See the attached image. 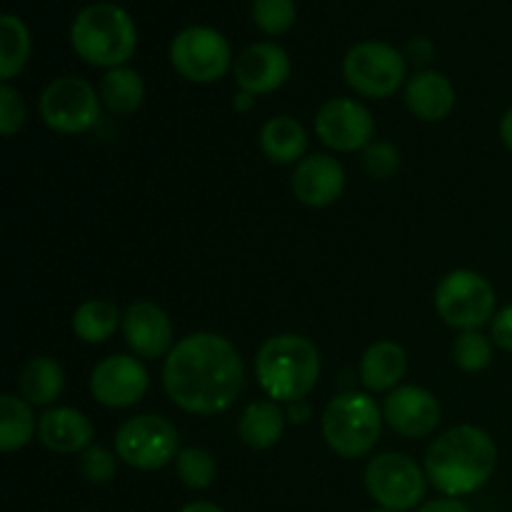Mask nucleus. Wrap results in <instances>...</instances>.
Returning a JSON list of instances; mask_svg holds the SVG:
<instances>
[{
  "instance_id": "obj_1",
  "label": "nucleus",
  "mask_w": 512,
  "mask_h": 512,
  "mask_svg": "<svg viewBox=\"0 0 512 512\" xmlns=\"http://www.w3.org/2000/svg\"><path fill=\"white\" fill-rule=\"evenodd\" d=\"M245 365L238 348L220 333H190L163 363V388L190 415H218L238 400Z\"/></svg>"
},
{
  "instance_id": "obj_2",
  "label": "nucleus",
  "mask_w": 512,
  "mask_h": 512,
  "mask_svg": "<svg viewBox=\"0 0 512 512\" xmlns=\"http://www.w3.org/2000/svg\"><path fill=\"white\" fill-rule=\"evenodd\" d=\"M495 465V440L478 425H455L433 440L425 453L423 468L428 483L445 498H465L488 485Z\"/></svg>"
},
{
  "instance_id": "obj_3",
  "label": "nucleus",
  "mask_w": 512,
  "mask_h": 512,
  "mask_svg": "<svg viewBox=\"0 0 512 512\" xmlns=\"http://www.w3.org/2000/svg\"><path fill=\"white\" fill-rule=\"evenodd\" d=\"M320 350L298 333H280L265 340L255 355V378L275 403L308 398L320 378Z\"/></svg>"
},
{
  "instance_id": "obj_4",
  "label": "nucleus",
  "mask_w": 512,
  "mask_h": 512,
  "mask_svg": "<svg viewBox=\"0 0 512 512\" xmlns=\"http://www.w3.org/2000/svg\"><path fill=\"white\" fill-rule=\"evenodd\" d=\"M70 45L75 53L98 68H120L128 63L138 45L133 18L120 5L100 0L75 15L70 25Z\"/></svg>"
},
{
  "instance_id": "obj_5",
  "label": "nucleus",
  "mask_w": 512,
  "mask_h": 512,
  "mask_svg": "<svg viewBox=\"0 0 512 512\" xmlns=\"http://www.w3.org/2000/svg\"><path fill=\"white\" fill-rule=\"evenodd\" d=\"M383 420L385 415L375 398L358 390H348V393L335 395L325 405L320 428H323L325 443L335 455L355 460L373 453L383 435Z\"/></svg>"
},
{
  "instance_id": "obj_6",
  "label": "nucleus",
  "mask_w": 512,
  "mask_h": 512,
  "mask_svg": "<svg viewBox=\"0 0 512 512\" xmlns=\"http://www.w3.org/2000/svg\"><path fill=\"white\" fill-rule=\"evenodd\" d=\"M435 310L450 328L480 330L495 318V290L478 270L460 268L445 275L435 288Z\"/></svg>"
},
{
  "instance_id": "obj_7",
  "label": "nucleus",
  "mask_w": 512,
  "mask_h": 512,
  "mask_svg": "<svg viewBox=\"0 0 512 512\" xmlns=\"http://www.w3.org/2000/svg\"><path fill=\"white\" fill-rule=\"evenodd\" d=\"M365 490L378 508L418 510L428 490V475L405 453H380L365 468Z\"/></svg>"
},
{
  "instance_id": "obj_8",
  "label": "nucleus",
  "mask_w": 512,
  "mask_h": 512,
  "mask_svg": "<svg viewBox=\"0 0 512 512\" xmlns=\"http://www.w3.org/2000/svg\"><path fill=\"white\" fill-rule=\"evenodd\" d=\"M405 55L383 40H360L345 53L343 75L365 98H390L405 83Z\"/></svg>"
},
{
  "instance_id": "obj_9",
  "label": "nucleus",
  "mask_w": 512,
  "mask_h": 512,
  "mask_svg": "<svg viewBox=\"0 0 512 512\" xmlns=\"http://www.w3.org/2000/svg\"><path fill=\"white\" fill-rule=\"evenodd\" d=\"M115 453L135 470H160L178 458V430L163 415H135L115 433Z\"/></svg>"
},
{
  "instance_id": "obj_10",
  "label": "nucleus",
  "mask_w": 512,
  "mask_h": 512,
  "mask_svg": "<svg viewBox=\"0 0 512 512\" xmlns=\"http://www.w3.org/2000/svg\"><path fill=\"white\" fill-rule=\"evenodd\" d=\"M100 93L78 75H60L45 85L40 95V118L50 130L63 135H80L95 128L100 120Z\"/></svg>"
},
{
  "instance_id": "obj_11",
  "label": "nucleus",
  "mask_w": 512,
  "mask_h": 512,
  "mask_svg": "<svg viewBox=\"0 0 512 512\" xmlns=\"http://www.w3.org/2000/svg\"><path fill=\"white\" fill-rule=\"evenodd\" d=\"M170 63L175 73L190 83L208 85L223 78L235 60L228 38L220 30L210 25H188L175 33L170 43Z\"/></svg>"
},
{
  "instance_id": "obj_12",
  "label": "nucleus",
  "mask_w": 512,
  "mask_h": 512,
  "mask_svg": "<svg viewBox=\"0 0 512 512\" xmlns=\"http://www.w3.org/2000/svg\"><path fill=\"white\" fill-rule=\"evenodd\" d=\"M315 133L338 153H360L375 138V118L360 100L330 98L315 115Z\"/></svg>"
},
{
  "instance_id": "obj_13",
  "label": "nucleus",
  "mask_w": 512,
  "mask_h": 512,
  "mask_svg": "<svg viewBox=\"0 0 512 512\" xmlns=\"http://www.w3.org/2000/svg\"><path fill=\"white\" fill-rule=\"evenodd\" d=\"M148 385V370L133 355H108L90 373V395L113 410L138 405Z\"/></svg>"
},
{
  "instance_id": "obj_14",
  "label": "nucleus",
  "mask_w": 512,
  "mask_h": 512,
  "mask_svg": "<svg viewBox=\"0 0 512 512\" xmlns=\"http://www.w3.org/2000/svg\"><path fill=\"white\" fill-rule=\"evenodd\" d=\"M385 423L403 438H428L443 420V408L430 390L420 385H398L383 403Z\"/></svg>"
},
{
  "instance_id": "obj_15",
  "label": "nucleus",
  "mask_w": 512,
  "mask_h": 512,
  "mask_svg": "<svg viewBox=\"0 0 512 512\" xmlns=\"http://www.w3.org/2000/svg\"><path fill=\"white\" fill-rule=\"evenodd\" d=\"M233 75L238 88L255 95V98L275 93L290 78V55L285 53V48H280L278 43H270V40L250 43L235 58Z\"/></svg>"
},
{
  "instance_id": "obj_16",
  "label": "nucleus",
  "mask_w": 512,
  "mask_h": 512,
  "mask_svg": "<svg viewBox=\"0 0 512 512\" xmlns=\"http://www.w3.org/2000/svg\"><path fill=\"white\" fill-rule=\"evenodd\" d=\"M120 330H123L130 350L143 360L168 358L170 350L175 348L173 323H170L168 313L150 300H138V303L128 305Z\"/></svg>"
},
{
  "instance_id": "obj_17",
  "label": "nucleus",
  "mask_w": 512,
  "mask_h": 512,
  "mask_svg": "<svg viewBox=\"0 0 512 512\" xmlns=\"http://www.w3.org/2000/svg\"><path fill=\"white\" fill-rule=\"evenodd\" d=\"M290 188L308 208H328L343 195L345 168L333 155H308L295 165Z\"/></svg>"
},
{
  "instance_id": "obj_18",
  "label": "nucleus",
  "mask_w": 512,
  "mask_h": 512,
  "mask_svg": "<svg viewBox=\"0 0 512 512\" xmlns=\"http://www.w3.org/2000/svg\"><path fill=\"white\" fill-rule=\"evenodd\" d=\"M38 438L53 453L75 455L93 445L95 428L88 415L75 408H48L38 420Z\"/></svg>"
},
{
  "instance_id": "obj_19",
  "label": "nucleus",
  "mask_w": 512,
  "mask_h": 512,
  "mask_svg": "<svg viewBox=\"0 0 512 512\" xmlns=\"http://www.w3.org/2000/svg\"><path fill=\"white\" fill-rule=\"evenodd\" d=\"M405 105L415 118L440 123L455 108V88L438 70H418L405 83Z\"/></svg>"
},
{
  "instance_id": "obj_20",
  "label": "nucleus",
  "mask_w": 512,
  "mask_h": 512,
  "mask_svg": "<svg viewBox=\"0 0 512 512\" xmlns=\"http://www.w3.org/2000/svg\"><path fill=\"white\" fill-rule=\"evenodd\" d=\"M408 373V353L400 343L378 340L360 358V380L373 393H390Z\"/></svg>"
},
{
  "instance_id": "obj_21",
  "label": "nucleus",
  "mask_w": 512,
  "mask_h": 512,
  "mask_svg": "<svg viewBox=\"0 0 512 512\" xmlns=\"http://www.w3.org/2000/svg\"><path fill=\"white\" fill-rule=\"evenodd\" d=\"M260 148L270 163L298 165L308 150V130L290 115H275L260 128Z\"/></svg>"
},
{
  "instance_id": "obj_22",
  "label": "nucleus",
  "mask_w": 512,
  "mask_h": 512,
  "mask_svg": "<svg viewBox=\"0 0 512 512\" xmlns=\"http://www.w3.org/2000/svg\"><path fill=\"white\" fill-rule=\"evenodd\" d=\"M285 410L275 400H258L250 403L240 415L238 433L248 448L253 450H268L280 443L285 433Z\"/></svg>"
},
{
  "instance_id": "obj_23",
  "label": "nucleus",
  "mask_w": 512,
  "mask_h": 512,
  "mask_svg": "<svg viewBox=\"0 0 512 512\" xmlns=\"http://www.w3.org/2000/svg\"><path fill=\"white\" fill-rule=\"evenodd\" d=\"M18 388L30 405H53L65 388L63 365L50 355L30 358L20 370Z\"/></svg>"
},
{
  "instance_id": "obj_24",
  "label": "nucleus",
  "mask_w": 512,
  "mask_h": 512,
  "mask_svg": "<svg viewBox=\"0 0 512 512\" xmlns=\"http://www.w3.org/2000/svg\"><path fill=\"white\" fill-rule=\"evenodd\" d=\"M118 328H123V315H120L118 305L110 300H85L73 313V333L83 343H105L118 333Z\"/></svg>"
},
{
  "instance_id": "obj_25",
  "label": "nucleus",
  "mask_w": 512,
  "mask_h": 512,
  "mask_svg": "<svg viewBox=\"0 0 512 512\" xmlns=\"http://www.w3.org/2000/svg\"><path fill=\"white\" fill-rule=\"evenodd\" d=\"M38 435L33 405L13 393L0 395V450L15 453Z\"/></svg>"
},
{
  "instance_id": "obj_26",
  "label": "nucleus",
  "mask_w": 512,
  "mask_h": 512,
  "mask_svg": "<svg viewBox=\"0 0 512 512\" xmlns=\"http://www.w3.org/2000/svg\"><path fill=\"white\" fill-rule=\"evenodd\" d=\"M100 100L115 115L135 113L145 100V83L138 70L128 68V65L105 70L103 80H100Z\"/></svg>"
},
{
  "instance_id": "obj_27",
  "label": "nucleus",
  "mask_w": 512,
  "mask_h": 512,
  "mask_svg": "<svg viewBox=\"0 0 512 512\" xmlns=\"http://www.w3.org/2000/svg\"><path fill=\"white\" fill-rule=\"evenodd\" d=\"M30 58L28 25L13 13L0 15V80L10 83Z\"/></svg>"
},
{
  "instance_id": "obj_28",
  "label": "nucleus",
  "mask_w": 512,
  "mask_h": 512,
  "mask_svg": "<svg viewBox=\"0 0 512 512\" xmlns=\"http://www.w3.org/2000/svg\"><path fill=\"white\" fill-rule=\"evenodd\" d=\"M175 470L185 488L205 490L218 478V460L210 450L190 445V448H180L178 458H175Z\"/></svg>"
},
{
  "instance_id": "obj_29",
  "label": "nucleus",
  "mask_w": 512,
  "mask_h": 512,
  "mask_svg": "<svg viewBox=\"0 0 512 512\" xmlns=\"http://www.w3.org/2000/svg\"><path fill=\"white\" fill-rule=\"evenodd\" d=\"M453 360L465 373H480L493 363V340L480 330H463L453 343Z\"/></svg>"
},
{
  "instance_id": "obj_30",
  "label": "nucleus",
  "mask_w": 512,
  "mask_h": 512,
  "mask_svg": "<svg viewBox=\"0 0 512 512\" xmlns=\"http://www.w3.org/2000/svg\"><path fill=\"white\" fill-rule=\"evenodd\" d=\"M295 0H253V20L260 30L270 35H280L288 28H293Z\"/></svg>"
},
{
  "instance_id": "obj_31",
  "label": "nucleus",
  "mask_w": 512,
  "mask_h": 512,
  "mask_svg": "<svg viewBox=\"0 0 512 512\" xmlns=\"http://www.w3.org/2000/svg\"><path fill=\"white\" fill-rule=\"evenodd\" d=\"M80 475L93 485H108L118 473V453L103 448V445H90L80 453Z\"/></svg>"
},
{
  "instance_id": "obj_32",
  "label": "nucleus",
  "mask_w": 512,
  "mask_h": 512,
  "mask_svg": "<svg viewBox=\"0 0 512 512\" xmlns=\"http://www.w3.org/2000/svg\"><path fill=\"white\" fill-rule=\"evenodd\" d=\"M403 165L400 150L393 143L385 140H373L368 148L363 150V168L370 178L375 180H390Z\"/></svg>"
},
{
  "instance_id": "obj_33",
  "label": "nucleus",
  "mask_w": 512,
  "mask_h": 512,
  "mask_svg": "<svg viewBox=\"0 0 512 512\" xmlns=\"http://www.w3.org/2000/svg\"><path fill=\"white\" fill-rule=\"evenodd\" d=\"M25 125V103L20 90H15L10 83L0 85V133L5 138L18 133Z\"/></svg>"
},
{
  "instance_id": "obj_34",
  "label": "nucleus",
  "mask_w": 512,
  "mask_h": 512,
  "mask_svg": "<svg viewBox=\"0 0 512 512\" xmlns=\"http://www.w3.org/2000/svg\"><path fill=\"white\" fill-rule=\"evenodd\" d=\"M490 333H493L490 338H493L495 345H500V348L512 353V305L503 308L500 313H495Z\"/></svg>"
},
{
  "instance_id": "obj_35",
  "label": "nucleus",
  "mask_w": 512,
  "mask_h": 512,
  "mask_svg": "<svg viewBox=\"0 0 512 512\" xmlns=\"http://www.w3.org/2000/svg\"><path fill=\"white\" fill-rule=\"evenodd\" d=\"M405 58L413 60L415 65H425L433 60L435 55V48L433 43H430L428 38H420V35H415V38H410L408 43H405Z\"/></svg>"
},
{
  "instance_id": "obj_36",
  "label": "nucleus",
  "mask_w": 512,
  "mask_h": 512,
  "mask_svg": "<svg viewBox=\"0 0 512 512\" xmlns=\"http://www.w3.org/2000/svg\"><path fill=\"white\" fill-rule=\"evenodd\" d=\"M415 512H473V510H470L460 498H438V500H428V503H423Z\"/></svg>"
},
{
  "instance_id": "obj_37",
  "label": "nucleus",
  "mask_w": 512,
  "mask_h": 512,
  "mask_svg": "<svg viewBox=\"0 0 512 512\" xmlns=\"http://www.w3.org/2000/svg\"><path fill=\"white\" fill-rule=\"evenodd\" d=\"M310 415H313V405L308 403V398L293 400V403L285 405V418H288L293 425L305 423V420H308Z\"/></svg>"
},
{
  "instance_id": "obj_38",
  "label": "nucleus",
  "mask_w": 512,
  "mask_h": 512,
  "mask_svg": "<svg viewBox=\"0 0 512 512\" xmlns=\"http://www.w3.org/2000/svg\"><path fill=\"white\" fill-rule=\"evenodd\" d=\"M255 105V95L245 93V90H238V93L233 95V108L238 110V113H248V110H253Z\"/></svg>"
},
{
  "instance_id": "obj_39",
  "label": "nucleus",
  "mask_w": 512,
  "mask_h": 512,
  "mask_svg": "<svg viewBox=\"0 0 512 512\" xmlns=\"http://www.w3.org/2000/svg\"><path fill=\"white\" fill-rule=\"evenodd\" d=\"M500 138H503L505 148L512 153V105L508 108V113L503 115V120H500Z\"/></svg>"
},
{
  "instance_id": "obj_40",
  "label": "nucleus",
  "mask_w": 512,
  "mask_h": 512,
  "mask_svg": "<svg viewBox=\"0 0 512 512\" xmlns=\"http://www.w3.org/2000/svg\"><path fill=\"white\" fill-rule=\"evenodd\" d=\"M180 512H225L220 505L208 503V500H195V503H188L185 508H180Z\"/></svg>"
},
{
  "instance_id": "obj_41",
  "label": "nucleus",
  "mask_w": 512,
  "mask_h": 512,
  "mask_svg": "<svg viewBox=\"0 0 512 512\" xmlns=\"http://www.w3.org/2000/svg\"><path fill=\"white\" fill-rule=\"evenodd\" d=\"M373 512H393V510H385V508H375Z\"/></svg>"
}]
</instances>
